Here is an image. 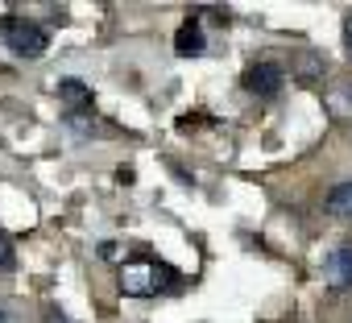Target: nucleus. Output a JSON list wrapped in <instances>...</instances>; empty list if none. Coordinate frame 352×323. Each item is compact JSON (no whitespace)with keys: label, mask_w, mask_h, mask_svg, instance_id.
Masks as SVG:
<instances>
[{"label":"nucleus","mask_w":352,"mask_h":323,"mask_svg":"<svg viewBox=\"0 0 352 323\" xmlns=\"http://www.w3.org/2000/svg\"><path fill=\"white\" fill-rule=\"evenodd\" d=\"M174 286H183V274L174 269V265H166V261H157V257H149V253H141V257H133V261L120 265V290L129 298L166 294Z\"/></svg>","instance_id":"1"},{"label":"nucleus","mask_w":352,"mask_h":323,"mask_svg":"<svg viewBox=\"0 0 352 323\" xmlns=\"http://www.w3.org/2000/svg\"><path fill=\"white\" fill-rule=\"evenodd\" d=\"M0 42H5L17 58H42L46 46H50V34L38 25V21H25V17H0Z\"/></svg>","instance_id":"2"},{"label":"nucleus","mask_w":352,"mask_h":323,"mask_svg":"<svg viewBox=\"0 0 352 323\" xmlns=\"http://www.w3.org/2000/svg\"><path fill=\"white\" fill-rule=\"evenodd\" d=\"M282 87H286V67L274 63V58H261L245 71V91L257 96V100H274Z\"/></svg>","instance_id":"3"},{"label":"nucleus","mask_w":352,"mask_h":323,"mask_svg":"<svg viewBox=\"0 0 352 323\" xmlns=\"http://www.w3.org/2000/svg\"><path fill=\"white\" fill-rule=\"evenodd\" d=\"M323 274H327V286H336V290H348L352 286V241L336 245L323 257Z\"/></svg>","instance_id":"4"},{"label":"nucleus","mask_w":352,"mask_h":323,"mask_svg":"<svg viewBox=\"0 0 352 323\" xmlns=\"http://www.w3.org/2000/svg\"><path fill=\"white\" fill-rule=\"evenodd\" d=\"M204 50H208V34H204L199 17L191 13V17L179 25V34H174V54H179V58H199Z\"/></svg>","instance_id":"5"},{"label":"nucleus","mask_w":352,"mask_h":323,"mask_svg":"<svg viewBox=\"0 0 352 323\" xmlns=\"http://www.w3.org/2000/svg\"><path fill=\"white\" fill-rule=\"evenodd\" d=\"M58 100L71 108L67 116H83V112H91V87L79 83V79H63V83H58Z\"/></svg>","instance_id":"6"},{"label":"nucleus","mask_w":352,"mask_h":323,"mask_svg":"<svg viewBox=\"0 0 352 323\" xmlns=\"http://www.w3.org/2000/svg\"><path fill=\"white\" fill-rule=\"evenodd\" d=\"M331 216H340V220H352V179L348 183H336L331 191H327V203H323Z\"/></svg>","instance_id":"7"},{"label":"nucleus","mask_w":352,"mask_h":323,"mask_svg":"<svg viewBox=\"0 0 352 323\" xmlns=\"http://www.w3.org/2000/svg\"><path fill=\"white\" fill-rule=\"evenodd\" d=\"M5 269H13V245H9V236L0 232V274Z\"/></svg>","instance_id":"8"},{"label":"nucleus","mask_w":352,"mask_h":323,"mask_svg":"<svg viewBox=\"0 0 352 323\" xmlns=\"http://www.w3.org/2000/svg\"><path fill=\"white\" fill-rule=\"evenodd\" d=\"M344 34H348V54H352V17L344 21Z\"/></svg>","instance_id":"9"},{"label":"nucleus","mask_w":352,"mask_h":323,"mask_svg":"<svg viewBox=\"0 0 352 323\" xmlns=\"http://www.w3.org/2000/svg\"><path fill=\"white\" fill-rule=\"evenodd\" d=\"M0 323H9V315H5V311H0Z\"/></svg>","instance_id":"10"}]
</instances>
